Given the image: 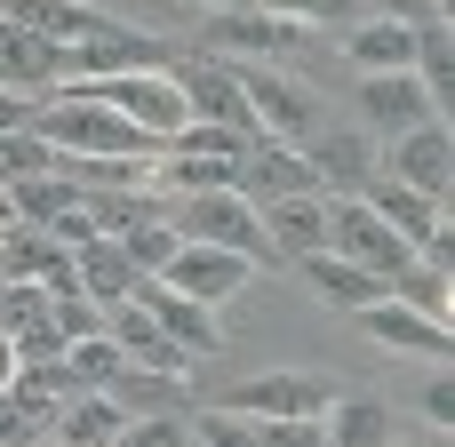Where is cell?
<instances>
[{
	"label": "cell",
	"instance_id": "cell-9",
	"mask_svg": "<svg viewBox=\"0 0 455 447\" xmlns=\"http://www.w3.org/2000/svg\"><path fill=\"white\" fill-rule=\"evenodd\" d=\"M240 88H248L256 136H272V144H296V152L320 136V120H312V96H304L296 80H280V72H240Z\"/></svg>",
	"mask_w": 455,
	"mask_h": 447
},
{
	"label": "cell",
	"instance_id": "cell-45",
	"mask_svg": "<svg viewBox=\"0 0 455 447\" xmlns=\"http://www.w3.org/2000/svg\"><path fill=\"white\" fill-rule=\"evenodd\" d=\"M0 240H8V224H0Z\"/></svg>",
	"mask_w": 455,
	"mask_h": 447
},
{
	"label": "cell",
	"instance_id": "cell-15",
	"mask_svg": "<svg viewBox=\"0 0 455 447\" xmlns=\"http://www.w3.org/2000/svg\"><path fill=\"white\" fill-rule=\"evenodd\" d=\"M296 272L336 304V312H368V304H384L392 296V280H376L368 264H352V256H336V248H320V256H296Z\"/></svg>",
	"mask_w": 455,
	"mask_h": 447
},
{
	"label": "cell",
	"instance_id": "cell-31",
	"mask_svg": "<svg viewBox=\"0 0 455 447\" xmlns=\"http://www.w3.org/2000/svg\"><path fill=\"white\" fill-rule=\"evenodd\" d=\"M48 168H56V144H48V136H32V128L0 136V184H24V176H48Z\"/></svg>",
	"mask_w": 455,
	"mask_h": 447
},
{
	"label": "cell",
	"instance_id": "cell-16",
	"mask_svg": "<svg viewBox=\"0 0 455 447\" xmlns=\"http://www.w3.org/2000/svg\"><path fill=\"white\" fill-rule=\"evenodd\" d=\"M360 112H368L376 128H392V136H400V128H424V120H440L416 72H368V80H360Z\"/></svg>",
	"mask_w": 455,
	"mask_h": 447
},
{
	"label": "cell",
	"instance_id": "cell-34",
	"mask_svg": "<svg viewBox=\"0 0 455 447\" xmlns=\"http://www.w3.org/2000/svg\"><path fill=\"white\" fill-rule=\"evenodd\" d=\"M112 447H192V424L184 416H128V432Z\"/></svg>",
	"mask_w": 455,
	"mask_h": 447
},
{
	"label": "cell",
	"instance_id": "cell-44",
	"mask_svg": "<svg viewBox=\"0 0 455 447\" xmlns=\"http://www.w3.org/2000/svg\"><path fill=\"white\" fill-rule=\"evenodd\" d=\"M432 447H448V432H440V440H432Z\"/></svg>",
	"mask_w": 455,
	"mask_h": 447
},
{
	"label": "cell",
	"instance_id": "cell-38",
	"mask_svg": "<svg viewBox=\"0 0 455 447\" xmlns=\"http://www.w3.org/2000/svg\"><path fill=\"white\" fill-rule=\"evenodd\" d=\"M48 240H56V248H80V240H96V224H88V200H72V208L48 224Z\"/></svg>",
	"mask_w": 455,
	"mask_h": 447
},
{
	"label": "cell",
	"instance_id": "cell-46",
	"mask_svg": "<svg viewBox=\"0 0 455 447\" xmlns=\"http://www.w3.org/2000/svg\"><path fill=\"white\" fill-rule=\"evenodd\" d=\"M0 288H8V280H0Z\"/></svg>",
	"mask_w": 455,
	"mask_h": 447
},
{
	"label": "cell",
	"instance_id": "cell-22",
	"mask_svg": "<svg viewBox=\"0 0 455 447\" xmlns=\"http://www.w3.org/2000/svg\"><path fill=\"white\" fill-rule=\"evenodd\" d=\"M376 344H392V352H448V328L440 320H424V312H408L400 296H384V304H368V312H352Z\"/></svg>",
	"mask_w": 455,
	"mask_h": 447
},
{
	"label": "cell",
	"instance_id": "cell-18",
	"mask_svg": "<svg viewBox=\"0 0 455 447\" xmlns=\"http://www.w3.org/2000/svg\"><path fill=\"white\" fill-rule=\"evenodd\" d=\"M72 272H80V288H88L104 312H112V304H128V296H136V280H144V272L128 264V248H120V240H104V232L72 248Z\"/></svg>",
	"mask_w": 455,
	"mask_h": 447
},
{
	"label": "cell",
	"instance_id": "cell-14",
	"mask_svg": "<svg viewBox=\"0 0 455 447\" xmlns=\"http://www.w3.org/2000/svg\"><path fill=\"white\" fill-rule=\"evenodd\" d=\"M208 48L216 56H288L296 48V24L264 16V8H208Z\"/></svg>",
	"mask_w": 455,
	"mask_h": 447
},
{
	"label": "cell",
	"instance_id": "cell-28",
	"mask_svg": "<svg viewBox=\"0 0 455 447\" xmlns=\"http://www.w3.org/2000/svg\"><path fill=\"white\" fill-rule=\"evenodd\" d=\"M120 248H128V264H136V272H168V264H176V248H184V232L168 224V208H152L144 224H128V232H120Z\"/></svg>",
	"mask_w": 455,
	"mask_h": 447
},
{
	"label": "cell",
	"instance_id": "cell-41",
	"mask_svg": "<svg viewBox=\"0 0 455 447\" xmlns=\"http://www.w3.org/2000/svg\"><path fill=\"white\" fill-rule=\"evenodd\" d=\"M424 416H432L440 432L455 424V384H448V376H432V384H424Z\"/></svg>",
	"mask_w": 455,
	"mask_h": 447
},
{
	"label": "cell",
	"instance_id": "cell-1",
	"mask_svg": "<svg viewBox=\"0 0 455 447\" xmlns=\"http://www.w3.org/2000/svg\"><path fill=\"white\" fill-rule=\"evenodd\" d=\"M32 136H48L56 152H88V160H144V152H160L136 120H120L88 80H72V88H56V96H40V112H32Z\"/></svg>",
	"mask_w": 455,
	"mask_h": 447
},
{
	"label": "cell",
	"instance_id": "cell-40",
	"mask_svg": "<svg viewBox=\"0 0 455 447\" xmlns=\"http://www.w3.org/2000/svg\"><path fill=\"white\" fill-rule=\"evenodd\" d=\"M32 112H40V96H16V88H0V136L32 128Z\"/></svg>",
	"mask_w": 455,
	"mask_h": 447
},
{
	"label": "cell",
	"instance_id": "cell-12",
	"mask_svg": "<svg viewBox=\"0 0 455 447\" xmlns=\"http://www.w3.org/2000/svg\"><path fill=\"white\" fill-rule=\"evenodd\" d=\"M136 304H144V312L160 320V336H176V344H184L192 360H200V352H224V320H216L208 304L176 296L168 280H152V272H144V280H136Z\"/></svg>",
	"mask_w": 455,
	"mask_h": 447
},
{
	"label": "cell",
	"instance_id": "cell-13",
	"mask_svg": "<svg viewBox=\"0 0 455 447\" xmlns=\"http://www.w3.org/2000/svg\"><path fill=\"white\" fill-rule=\"evenodd\" d=\"M224 408H240V416H328L336 408V384L328 376H248Z\"/></svg>",
	"mask_w": 455,
	"mask_h": 447
},
{
	"label": "cell",
	"instance_id": "cell-47",
	"mask_svg": "<svg viewBox=\"0 0 455 447\" xmlns=\"http://www.w3.org/2000/svg\"><path fill=\"white\" fill-rule=\"evenodd\" d=\"M192 447H200V440H192Z\"/></svg>",
	"mask_w": 455,
	"mask_h": 447
},
{
	"label": "cell",
	"instance_id": "cell-10",
	"mask_svg": "<svg viewBox=\"0 0 455 447\" xmlns=\"http://www.w3.org/2000/svg\"><path fill=\"white\" fill-rule=\"evenodd\" d=\"M104 336L120 344V360H128V368H160V376H192V352H184L176 336H160V320H152V312H144L136 296L104 312Z\"/></svg>",
	"mask_w": 455,
	"mask_h": 447
},
{
	"label": "cell",
	"instance_id": "cell-32",
	"mask_svg": "<svg viewBox=\"0 0 455 447\" xmlns=\"http://www.w3.org/2000/svg\"><path fill=\"white\" fill-rule=\"evenodd\" d=\"M64 360H72V376H80L88 392H104V384L120 376V344H112V336H88V344H64Z\"/></svg>",
	"mask_w": 455,
	"mask_h": 447
},
{
	"label": "cell",
	"instance_id": "cell-27",
	"mask_svg": "<svg viewBox=\"0 0 455 447\" xmlns=\"http://www.w3.org/2000/svg\"><path fill=\"white\" fill-rule=\"evenodd\" d=\"M8 200H16V224H40V232H48V224H56L72 200H88V192H80V184H64V176L48 168V176H24V184H8Z\"/></svg>",
	"mask_w": 455,
	"mask_h": 447
},
{
	"label": "cell",
	"instance_id": "cell-19",
	"mask_svg": "<svg viewBox=\"0 0 455 447\" xmlns=\"http://www.w3.org/2000/svg\"><path fill=\"white\" fill-rule=\"evenodd\" d=\"M304 160H312L320 184H336V200H360V192L376 184V152H368L360 136H312Z\"/></svg>",
	"mask_w": 455,
	"mask_h": 447
},
{
	"label": "cell",
	"instance_id": "cell-4",
	"mask_svg": "<svg viewBox=\"0 0 455 447\" xmlns=\"http://www.w3.org/2000/svg\"><path fill=\"white\" fill-rule=\"evenodd\" d=\"M120 120H136L152 144H168L184 120H192V104H184V88H176V72H120V80H88Z\"/></svg>",
	"mask_w": 455,
	"mask_h": 447
},
{
	"label": "cell",
	"instance_id": "cell-3",
	"mask_svg": "<svg viewBox=\"0 0 455 447\" xmlns=\"http://www.w3.org/2000/svg\"><path fill=\"white\" fill-rule=\"evenodd\" d=\"M328 248L352 256V264H368L376 280H400V272L416 264V248H408L368 200H328Z\"/></svg>",
	"mask_w": 455,
	"mask_h": 447
},
{
	"label": "cell",
	"instance_id": "cell-30",
	"mask_svg": "<svg viewBox=\"0 0 455 447\" xmlns=\"http://www.w3.org/2000/svg\"><path fill=\"white\" fill-rule=\"evenodd\" d=\"M48 328H56L64 344H88V336H104V304H96L88 288H72V296H48Z\"/></svg>",
	"mask_w": 455,
	"mask_h": 447
},
{
	"label": "cell",
	"instance_id": "cell-20",
	"mask_svg": "<svg viewBox=\"0 0 455 447\" xmlns=\"http://www.w3.org/2000/svg\"><path fill=\"white\" fill-rule=\"evenodd\" d=\"M344 56H352L360 72H408V64H416V24L360 16V24H352V40H344Z\"/></svg>",
	"mask_w": 455,
	"mask_h": 447
},
{
	"label": "cell",
	"instance_id": "cell-5",
	"mask_svg": "<svg viewBox=\"0 0 455 447\" xmlns=\"http://www.w3.org/2000/svg\"><path fill=\"white\" fill-rule=\"evenodd\" d=\"M168 72H176V88H184L192 120H216V128H232V136H256L248 88H240V72H232L224 56H176Z\"/></svg>",
	"mask_w": 455,
	"mask_h": 447
},
{
	"label": "cell",
	"instance_id": "cell-6",
	"mask_svg": "<svg viewBox=\"0 0 455 447\" xmlns=\"http://www.w3.org/2000/svg\"><path fill=\"white\" fill-rule=\"evenodd\" d=\"M232 192H240L248 208H272V200L320 192V176H312V160H304L296 144H272V136H256V144H248V160H240V176H232Z\"/></svg>",
	"mask_w": 455,
	"mask_h": 447
},
{
	"label": "cell",
	"instance_id": "cell-17",
	"mask_svg": "<svg viewBox=\"0 0 455 447\" xmlns=\"http://www.w3.org/2000/svg\"><path fill=\"white\" fill-rule=\"evenodd\" d=\"M64 72H56V48L40 40V32H24L16 16H0V88H16V96H48Z\"/></svg>",
	"mask_w": 455,
	"mask_h": 447
},
{
	"label": "cell",
	"instance_id": "cell-23",
	"mask_svg": "<svg viewBox=\"0 0 455 447\" xmlns=\"http://www.w3.org/2000/svg\"><path fill=\"white\" fill-rule=\"evenodd\" d=\"M8 16H16L24 32H40V40L56 48V56H64V48H80V40H96V32L112 24V16H88L80 0H16Z\"/></svg>",
	"mask_w": 455,
	"mask_h": 447
},
{
	"label": "cell",
	"instance_id": "cell-8",
	"mask_svg": "<svg viewBox=\"0 0 455 447\" xmlns=\"http://www.w3.org/2000/svg\"><path fill=\"white\" fill-rule=\"evenodd\" d=\"M384 168H392V184L448 200V176H455V136H448V120L400 128V136H392V152H384Z\"/></svg>",
	"mask_w": 455,
	"mask_h": 447
},
{
	"label": "cell",
	"instance_id": "cell-35",
	"mask_svg": "<svg viewBox=\"0 0 455 447\" xmlns=\"http://www.w3.org/2000/svg\"><path fill=\"white\" fill-rule=\"evenodd\" d=\"M256 440L264 447H328V424H320V416H264Z\"/></svg>",
	"mask_w": 455,
	"mask_h": 447
},
{
	"label": "cell",
	"instance_id": "cell-25",
	"mask_svg": "<svg viewBox=\"0 0 455 447\" xmlns=\"http://www.w3.org/2000/svg\"><path fill=\"white\" fill-rule=\"evenodd\" d=\"M104 392L120 400V416H184V376H160V368H128L120 360V376Z\"/></svg>",
	"mask_w": 455,
	"mask_h": 447
},
{
	"label": "cell",
	"instance_id": "cell-42",
	"mask_svg": "<svg viewBox=\"0 0 455 447\" xmlns=\"http://www.w3.org/2000/svg\"><path fill=\"white\" fill-rule=\"evenodd\" d=\"M8 376H16V352H8V336H0V392H8Z\"/></svg>",
	"mask_w": 455,
	"mask_h": 447
},
{
	"label": "cell",
	"instance_id": "cell-26",
	"mask_svg": "<svg viewBox=\"0 0 455 447\" xmlns=\"http://www.w3.org/2000/svg\"><path fill=\"white\" fill-rule=\"evenodd\" d=\"M328 447H392V416H384L376 400H344V392H336V408H328Z\"/></svg>",
	"mask_w": 455,
	"mask_h": 447
},
{
	"label": "cell",
	"instance_id": "cell-37",
	"mask_svg": "<svg viewBox=\"0 0 455 447\" xmlns=\"http://www.w3.org/2000/svg\"><path fill=\"white\" fill-rule=\"evenodd\" d=\"M8 352H16V368H32V360H64V336H56L48 320H32V328L8 336Z\"/></svg>",
	"mask_w": 455,
	"mask_h": 447
},
{
	"label": "cell",
	"instance_id": "cell-33",
	"mask_svg": "<svg viewBox=\"0 0 455 447\" xmlns=\"http://www.w3.org/2000/svg\"><path fill=\"white\" fill-rule=\"evenodd\" d=\"M192 440H200V447H264V440H256V416H240V408L200 416V424H192Z\"/></svg>",
	"mask_w": 455,
	"mask_h": 447
},
{
	"label": "cell",
	"instance_id": "cell-29",
	"mask_svg": "<svg viewBox=\"0 0 455 447\" xmlns=\"http://www.w3.org/2000/svg\"><path fill=\"white\" fill-rule=\"evenodd\" d=\"M392 296H400L408 312H424V320H440V328H448V304H455L448 272H432V264H408V272L392 280Z\"/></svg>",
	"mask_w": 455,
	"mask_h": 447
},
{
	"label": "cell",
	"instance_id": "cell-11",
	"mask_svg": "<svg viewBox=\"0 0 455 447\" xmlns=\"http://www.w3.org/2000/svg\"><path fill=\"white\" fill-rule=\"evenodd\" d=\"M256 224H264L272 264H296V256H320V248H328V200H320V192L272 200V208H256Z\"/></svg>",
	"mask_w": 455,
	"mask_h": 447
},
{
	"label": "cell",
	"instance_id": "cell-24",
	"mask_svg": "<svg viewBox=\"0 0 455 447\" xmlns=\"http://www.w3.org/2000/svg\"><path fill=\"white\" fill-rule=\"evenodd\" d=\"M120 432H128V416H120L112 392H80V400L56 408V447H112Z\"/></svg>",
	"mask_w": 455,
	"mask_h": 447
},
{
	"label": "cell",
	"instance_id": "cell-2",
	"mask_svg": "<svg viewBox=\"0 0 455 447\" xmlns=\"http://www.w3.org/2000/svg\"><path fill=\"white\" fill-rule=\"evenodd\" d=\"M168 224H176L184 240L232 248V256H248V264H264V256H272V248H264V224H256V208H248L240 192H184V200L168 208Z\"/></svg>",
	"mask_w": 455,
	"mask_h": 447
},
{
	"label": "cell",
	"instance_id": "cell-43",
	"mask_svg": "<svg viewBox=\"0 0 455 447\" xmlns=\"http://www.w3.org/2000/svg\"><path fill=\"white\" fill-rule=\"evenodd\" d=\"M208 8H256V0H208Z\"/></svg>",
	"mask_w": 455,
	"mask_h": 447
},
{
	"label": "cell",
	"instance_id": "cell-39",
	"mask_svg": "<svg viewBox=\"0 0 455 447\" xmlns=\"http://www.w3.org/2000/svg\"><path fill=\"white\" fill-rule=\"evenodd\" d=\"M376 16H392V24H432V16H448V0H376Z\"/></svg>",
	"mask_w": 455,
	"mask_h": 447
},
{
	"label": "cell",
	"instance_id": "cell-36",
	"mask_svg": "<svg viewBox=\"0 0 455 447\" xmlns=\"http://www.w3.org/2000/svg\"><path fill=\"white\" fill-rule=\"evenodd\" d=\"M32 320H48V288H24V280H8V288H0V336L32 328Z\"/></svg>",
	"mask_w": 455,
	"mask_h": 447
},
{
	"label": "cell",
	"instance_id": "cell-7",
	"mask_svg": "<svg viewBox=\"0 0 455 447\" xmlns=\"http://www.w3.org/2000/svg\"><path fill=\"white\" fill-rule=\"evenodd\" d=\"M248 272H256L248 256L208 248V240H184V248H176V264H168V272H152V280H168L176 296H192V304H208V312H216L224 296H240V288H248Z\"/></svg>",
	"mask_w": 455,
	"mask_h": 447
},
{
	"label": "cell",
	"instance_id": "cell-21",
	"mask_svg": "<svg viewBox=\"0 0 455 447\" xmlns=\"http://www.w3.org/2000/svg\"><path fill=\"white\" fill-rule=\"evenodd\" d=\"M360 200H368V208H376V216H384V224H392V232H400L408 248H424V240L440 232V200H432V192H408V184L376 176V184H368Z\"/></svg>",
	"mask_w": 455,
	"mask_h": 447
}]
</instances>
